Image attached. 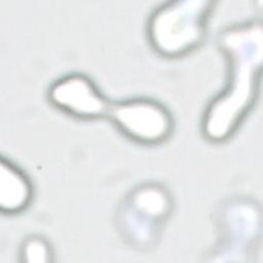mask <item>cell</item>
Masks as SVG:
<instances>
[{
	"instance_id": "cell-4",
	"label": "cell",
	"mask_w": 263,
	"mask_h": 263,
	"mask_svg": "<svg viewBox=\"0 0 263 263\" xmlns=\"http://www.w3.org/2000/svg\"><path fill=\"white\" fill-rule=\"evenodd\" d=\"M217 227L219 240L210 261H249L261 240L259 204L246 197L230 199L219 210Z\"/></svg>"
},
{
	"instance_id": "cell-2",
	"label": "cell",
	"mask_w": 263,
	"mask_h": 263,
	"mask_svg": "<svg viewBox=\"0 0 263 263\" xmlns=\"http://www.w3.org/2000/svg\"><path fill=\"white\" fill-rule=\"evenodd\" d=\"M215 2L212 0H170L150 13L146 33L152 49L167 59L184 57L205 39Z\"/></svg>"
},
{
	"instance_id": "cell-5",
	"label": "cell",
	"mask_w": 263,
	"mask_h": 263,
	"mask_svg": "<svg viewBox=\"0 0 263 263\" xmlns=\"http://www.w3.org/2000/svg\"><path fill=\"white\" fill-rule=\"evenodd\" d=\"M106 118L128 139L144 145L160 144L174 130V118L170 110L150 98L111 101Z\"/></svg>"
},
{
	"instance_id": "cell-7",
	"label": "cell",
	"mask_w": 263,
	"mask_h": 263,
	"mask_svg": "<svg viewBox=\"0 0 263 263\" xmlns=\"http://www.w3.org/2000/svg\"><path fill=\"white\" fill-rule=\"evenodd\" d=\"M33 197V186L25 174L10 159L1 157L0 163V210L13 215L24 211Z\"/></svg>"
},
{
	"instance_id": "cell-1",
	"label": "cell",
	"mask_w": 263,
	"mask_h": 263,
	"mask_svg": "<svg viewBox=\"0 0 263 263\" xmlns=\"http://www.w3.org/2000/svg\"><path fill=\"white\" fill-rule=\"evenodd\" d=\"M219 50L227 62L223 89L206 105L201 134L212 143L230 139L253 110L259 97L263 60V27L260 20H248L221 30Z\"/></svg>"
},
{
	"instance_id": "cell-8",
	"label": "cell",
	"mask_w": 263,
	"mask_h": 263,
	"mask_svg": "<svg viewBox=\"0 0 263 263\" xmlns=\"http://www.w3.org/2000/svg\"><path fill=\"white\" fill-rule=\"evenodd\" d=\"M22 262L46 263L53 261V251L49 241L41 235H30L26 237L20 250Z\"/></svg>"
},
{
	"instance_id": "cell-6",
	"label": "cell",
	"mask_w": 263,
	"mask_h": 263,
	"mask_svg": "<svg viewBox=\"0 0 263 263\" xmlns=\"http://www.w3.org/2000/svg\"><path fill=\"white\" fill-rule=\"evenodd\" d=\"M47 99L57 109L79 119L106 118L111 102L91 78L78 72L55 79L48 87Z\"/></svg>"
},
{
	"instance_id": "cell-3",
	"label": "cell",
	"mask_w": 263,
	"mask_h": 263,
	"mask_svg": "<svg viewBox=\"0 0 263 263\" xmlns=\"http://www.w3.org/2000/svg\"><path fill=\"white\" fill-rule=\"evenodd\" d=\"M172 209L173 199L164 186L154 182L139 185L125 196L118 209V231L130 247L149 250L156 246Z\"/></svg>"
}]
</instances>
